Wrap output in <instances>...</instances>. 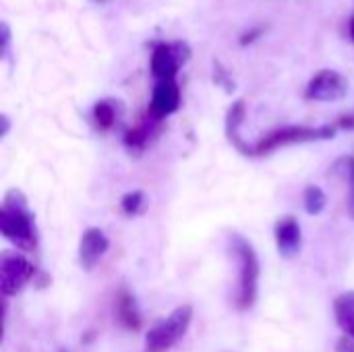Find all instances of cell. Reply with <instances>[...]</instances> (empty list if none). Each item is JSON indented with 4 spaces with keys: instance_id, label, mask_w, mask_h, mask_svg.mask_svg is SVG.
Instances as JSON below:
<instances>
[{
    "instance_id": "cell-1",
    "label": "cell",
    "mask_w": 354,
    "mask_h": 352,
    "mask_svg": "<svg viewBox=\"0 0 354 352\" xmlns=\"http://www.w3.org/2000/svg\"><path fill=\"white\" fill-rule=\"evenodd\" d=\"M0 232L21 251H33L37 245V230L27 197L21 189H8L0 210Z\"/></svg>"
},
{
    "instance_id": "cell-13",
    "label": "cell",
    "mask_w": 354,
    "mask_h": 352,
    "mask_svg": "<svg viewBox=\"0 0 354 352\" xmlns=\"http://www.w3.org/2000/svg\"><path fill=\"white\" fill-rule=\"evenodd\" d=\"M118 317L129 330H139L141 328V313L137 309V303H135L133 295H129L127 290H122L120 297H118Z\"/></svg>"
},
{
    "instance_id": "cell-2",
    "label": "cell",
    "mask_w": 354,
    "mask_h": 352,
    "mask_svg": "<svg viewBox=\"0 0 354 352\" xmlns=\"http://www.w3.org/2000/svg\"><path fill=\"white\" fill-rule=\"evenodd\" d=\"M228 253L239 266V286L234 295V305L239 311H249L257 301L261 263L255 247L239 232L228 237Z\"/></svg>"
},
{
    "instance_id": "cell-10",
    "label": "cell",
    "mask_w": 354,
    "mask_h": 352,
    "mask_svg": "<svg viewBox=\"0 0 354 352\" xmlns=\"http://www.w3.org/2000/svg\"><path fill=\"white\" fill-rule=\"evenodd\" d=\"M276 245H278V253L284 259H295L301 253V245H303V234H301V224L292 218L286 216L276 224Z\"/></svg>"
},
{
    "instance_id": "cell-9",
    "label": "cell",
    "mask_w": 354,
    "mask_h": 352,
    "mask_svg": "<svg viewBox=\"0 0 354 352\" xmlns=\"http://www.w3.org/2000/svg\"><path fill=\"white\" fill-rule=\"evenodd\" d=\"M108 247H110V241L102 228H95V226L87 228L79 241V263H81V268L87 272L93 270L97 266V261L108 253Z\"/></svg>"
},
{
    "instance_id": "cell-3",
    "label": "cell",
    "mask_w": 354,
    "mask_h": 352,
    "mask_svg": "<svg viewBox=\"0 0 354 352\" xmlns=\"http://www.w3.org/2000/svg\"><path fill=\"white\" fill-rule=\"evenodd\" d=\"M336 124H324V127H280L263 135L255 145L249 147V156H268L280 147L297 145V143H311V141H324L336 137Z\"/></svg>"
},
{
    "instance_id": "cell-15",
    "label": "cell",
    "mask_w": 354,
    "mask_h": 352,
    "mask_svg": "<svg viewBox=\"0 0 354 352\" xmlns=\"http://www.w3.org/2000/svg\"><path fill=\"white\" fill-rule=\"evenodd\" d=\"M303 203H305V212L309 216H319L328 205V195L322 187L309 185L303 193Z\"/></svg>"
},
{
    "instance_id": "cell-12",
    "label": "cell",
    "mask_w": 354,
    "mask_h": 352,
    "mask_svg": "<svg viewBox=\"0 0 354 352\" xmlns=\"http://www.w3.org/2000/svg\"><path fill=\"white\" fill-rule=\"evenodd\" d=\"M334 315H336V324L340 326L344 336H348V338L354 340V290L342 293L336 299Z\"/></svg>"
},
{
    "instance_id": "cell-19",
    "label": "cell",
    "mask_w": 354,
    "mask_h": 352,
    "mask_svg": "<svg viewBox=\"0 0 354 352\" xmlns=\"http://www.w3.org/2000/svg\"><path fill=\"white\" fill-rule=\"evenodd\" d=\"M214 68H216V73H214V79H216V83H220V85H224V87L228 89V91H232V89H234V83H232V81L228 79L226 71L222 68V64H220L218 60L214 62Z\"/></svg>"
},
{
    "instance_id": "cell-16",
    "label": "cell",
    "mask_w": 354,
    "mask_h": 352,
    "mask_svg": "<svg viewBox=\"0 0 354 352\" xmlns=\"http://www.w3.org/2000/svg\"><path fill=\"white\" fill-rule=\"evenodd\" d=\"M93 120H95L97 129L108 131V129L114 124V120H116V110H114V106H112L110 102H97V104L93 106Z\"/></svg>"
},
{
    "instance_id": "cell-6",
    "label": "cell",
    "mask_w": 354,
    "mask_h": 352,
    "mask_svg": "<svg viewBox=\"0 0 354 352\" xmlns=\"http://www.w3.org/2000/svg\"><path fill=\"white\" fill-rule=\"evenodd\" d=\"M189 58V48L180 41L176 44H156L151 52V75L158 81H170L176 77L180 64Z\"/></svg>"
},
{
    "instance_id": "cell-23",
    "label": "cell",
    "mask_w": 354,
    "mask_h": 352,
    "mask_svg": "<svg viewBox=\"0 0 354 352\" xmlns=\"http://www.w3.org/2000/svg\"><path fill=\"white\" fill-rule=\"evenodd\" d=\"M0 122H2L0 137H6V133H8V129H10V120H8V116H6V114H2V116H0Z\"/></svg>"
},
{
    "instance_id": "cell-20",
    "label": "cell",
    "mask_w": 354,
    "mask_h": 352,
    "mask_svg": "<svg viewBox=\"0 0 354 352\" xmlns=\"http://www.w3.org/2000/svg\"><path fill=\"white\" fill-rule=\"evenodd\" d=\"M336 352H354V340L348 336H342L336 344Z\"/></svg>"
},
{
    "instance_id": "cell-22",
    "label": "cell",
    "mask_w": 354,
    "mask_h": 352,
    "mask_svg": "<svg viewBox=\"0 0 354 352\" xmlns=\"http://www.w3.org/2000/svg\"><path fill=\"white\" fill-rule=\"evenodd\" d=\"M336 127H340V129H348V131H354V112L353 114H346V116H342L340 120H338V124Z\"/></svg>"
},
{
    "instance_id": "cell-17",
    "label": "cell",
    "mask_w": 354,
    "mask_h": 352,
    "mask_svg": "<svg viewBox=\"0 0 354 352\" xmlns=\"http://www.w3.org/2000/svg\"><path fill=\"white\" fill-rule=\"evenodd\" d=\"M145 205V193L143 191H129L120 199V207L127 216H137Z\"/></svg>"
},
{
    "instance_id": "cell-5",
    "label": "cell",
    "mask_w": 354,
    "mask_h": 352,
    "mask_svg": "<svg viewBox=\"0 0 354 352\" xmlns=\"http://www.w3.org/2000/svg\"><path fill=\"white\" fill-rule=\"evenodd\" d=\"M35 266L19 253H4L0 259V290L4 297L19 295L33 278Z\"/></svg>"
},
{
    "instance_id": "cell-25",
    "label": "cell",
    "mask_w": 354,
    "mask_h": 352,
    "mask_svg": "<svg viewBox=\"0 0 354 352\" xmlns=\"http://www.w3.org/2000/svg\"><path fill=\"white\" fill-rule=\"evenodd\" d=\"M348 33H351V37H353L354 41V17L351 19V23H348Z\"/></svg>"
},
{
    "instance_id": "cell-21",
    "label": "cell",
    "mask_w": 354,
    "mask_h": 352,
    "mask_svg": "<svg viewBox=\"0 0 354 352\" xmlns=\"http://www.w3.org/2000/svg\"><path fill=\"white\" fill-rule=\"evenodd\" d=\"M0 35H2V54H6L8 52V46H10V29H8L6 23L0 25Z\"/></svg>"
},
{
    "instance_id": "cell-7",
    "label": "cell",
    "mask_w": 354,
    "mask_h": 352,
    "mask_svg": "<svg viewBox=\"0 0 354 352\" xmlns=\"http://www.w3.org/2000/svg\"><path fill=\"white\" fill-rule=\"evenodd\" d=\"M348 93V81L342 73L324 68L313 75L305 89V98L311 102H338Z\"/></svg>"
},
{
    "instance_id": "cell-8",
    "label": "cell",
    "mask_w": 354,
    "mask_h": 352,
    "mask_svg": "<svg viewBox=\"0 0 354 352\" xmlns=\"http://www.w3.org/2000/svg\"><path fill=\"white\" fill-rule=\"evenodd\" d=\"M180 106V87L174 79L170 81H158L151 93L149 102V116L153 120H162L170 114H174Z\"/></svg>"
},
{
    "instance_id": "cell-24",
    "label": "cell",
    "mask_w": 354,
    "mask_h": 352,
    "mask_svg": "<svg viewBox=\"0 0 354 352\" xmlns=\"http://www.w3.org/2000/svg\"><path fill=\"white\" fill-rule=\"evenodd\" d=\"M346 207H348V214L354 220V187H351V193H348V201H346Z\"/></svg>"
},
{
    "instance_id": "cell-11",
    "label": "cell",
    "mask_w": 354,
    "mask_h": 352,
    "mask_svg": "<svg viewBox=\"0 0 354 352\" xmlns=\"http://www.w3.org/2000/svg\"><path fill=\"white\" fill-rule=\"evenodd\" d=\"M245 114H247V108H245V102L243 100H239V102H234L230 108H228V112H226V137H228V141L243 154V156H249V143H245L243 141V137H241V124L245 122Z\"/></svg>"
},
{
    "instance_id": "cell-14",
    "label": "cell",
    "mask_w": 354,
    "mask_h": 352,
    "mask_svg": "<svg viewBox=\"0 0 354 352\" xmlns=\"http://www.w3.org/2000/svg\"><path fill=\"white\" fill-rule=\"evenodd\" d=\"M156 122H158V120H153V118L149 116V120H145V122H141L139 127L127 131V135H124V145H127L131 151H141V149L147 145V141H149V137H151V131H153V124H156Z\"/></svg>"
},
{
    "instance_id": "cell-18",
    "label": "cell",
    "mask_w": 354,
    "mask_h": 352,
    "mask_svg": "<svg viewBox=\"0 0 354 352\" xmlns=\"http://www.w3.org/2000/svg\"><path fill=\"white\" fill-rule=\"evenodd\" d=\"M334 168H336V172H340L348 180L351 187H354V158H342V160H338Z\"/></svg>"
},
{
    "instance_id": "cell-4",
    "label": "cell",
    "mask_w": 354,
    "mask_h": 352,
    "mask_svg": "<svg viewBox=\"0 0 354 352\" xmlns=\"http://www.w3.org/2000/svg\"><path fill=\"white\" fill-rule=\"evenodd\" d=\"M193 322V307L191 305H180L176 307L168 317L160 319L149 328L145 334V352H166L174 344H178L185 334L189 332Z\"/></svg>"
}]
</instances>
